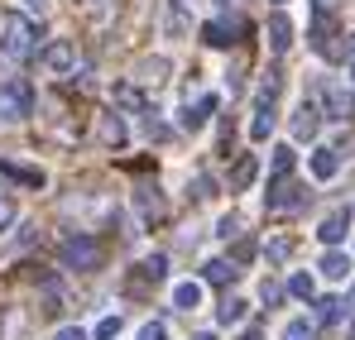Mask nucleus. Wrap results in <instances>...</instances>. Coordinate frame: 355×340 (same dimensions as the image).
Instances as JSON below:
<instances>
[{"mask_svg":"<svg viewBox=\"0 0 355 340\" xmlns=\"http://www.w3.org/2000/svg\"><path fill=\"white\" fill-rule=\"evenodd\" d=\"M34 39H39V29L24 15H0V53L10 57V62H24V57L34 53Z\"/></svg>","mask_w":355,"mask_h":340,"instance_id":"f257e3e1","label":"nucleus"},{"mask_svg":"<svg viewBox=\"0 0 355 340\" xmlns=\"http://www.w3.org/2000/svg\"><path fill=\"white\" fill-rule=\"evenodd\" d=\"M34 115V87L24 77H5L0 82V120L15 125V120H29Z\"/></svg>","mask_w":355,"mask_h":340,"instance_id":"f03ea898","label":"nucleus"},{"mask_svg":"<svg viewBox=\"0 0 355 340\" xmlns=\"http://www.w3.org/2000/svg\"><path fill=\"white\" fill-rule=\"evenodd\" d=\"M58 259L67 264V269H101V244L92 240V235H67L58 244Z\"/></svg>","mask_w":355,"mask_h":340,"instance_id":"7ed1b4c3","label":"nucleus"},{"mask_svg":"<svg viewBox=\"0 0 355 340\" xmlns=\"http://www.w3.org/2000/svg\"><path fill=\"white\" fill-rule=\"evenodd\" d=\"M264 202H269V211H297L307 202V187L302 182H288V177H274V187L264 192Z\"/></svg>","mask_w":355,"mask_h":340,"instance_id":"20e7f679","label":"nucleus"},{"mask_svg":"<svg viewBox=\"0 0 355 340\" xmlns=\"http://www.w3.org/2000/svg\"><path fill=\"white\" fill-rule=\"evenodd\" d=\"M322 111L331 115V120H351L355 115V91L341 87V82H327V87H322Z\"/></svg>","mask_w":355,"mask_h":340,"instance_id":"39448f33","label":"nucleus"},{"mask_svg":"<svg viewBox=\"0 0 355 340\" xmlns=\"http://www.w3.org/2000/svg\"><path fill=\"white\" fill-rule=\"evenodd\" d=\"M39 62L49 67V72H58V77H67L72 67H77V44L72 39H53L44 53H39Z\"/></svg>","mask_w":355,"mask_h":340,"instance_id":"423d86ee","label":"nucleus"},{"mask_svg":"<svg viewBox=\"0 0 355 340\" xmlns=\"http://www.w3.org/2000/svg\"><path fill=\"white\" fill-rule=\"evenodd\" d=\"M164 269H168V259H164V254H149V259L125 278V292H139L144 283H164Z\"/></svg>","mask_w":355,"mask_h":340,"instance_id":"0eeeda50","label":"nucleus"},{"mask_svg":"<svg viewBox=\"0 0 355 340\" xmlns=\"http://www.w3.org/2000/svg\"><path fill=\"white\" fill-rule=\"evenodd\" d=\"M135 206H139V216H144V221H164V216H168L164 192H159V187H149V182H144V187H135Z\"/></svg>","mask_w":355,"mask_h":340,"instance_id":"6e6552de","label":"nucleus"},{"mask_svg":"<svg viewBox=\"0 0 355 340\" xmlns=\"http://www.w3.org/2000/svg\"><path fill=\"white\" fill-rule=\"evenodd\" d=\"M331 34H336L331 10H317V19H312V29H307V44H312L317 53H331Z\"/></svg>","mask_w":355,"mask_h":340,"instance_id":"1a4fd4ad","label":"nucleus"},{"mask_svg":"<svg viewBox=\"0 0 355 340\" xmlns=\"http://www.w3.org/2000/svg\"><path fill=\"white\" fill-rule=\"evenodd\" d=\"M264 39H269V48H274V53H288V44H293V24H288V15H269Z\"/></svg>","mask_w":355,"mask_h":340,"instance_id":"9d476101","label":"nucleus"},{"mask_svg":"<svg viewBox=\"0 0 355 340\" xmlns=\"http://www.w3.org/2000/svg\"><path fill=\"white\" fill-rule=\"evenodd\" d=\"M346 230H351V211L341 206V211H331V216L317 226V235H322V244H341V240H346Z\"/></svg>","mask_w":355,"mask_h":340,"instance_id":"9b49d317","label":"nucleus"},{"mask_svg":"<svg viewBox=\"0 0 355 340\" xmlns=\"http://www.w3.org/2000/svg\"><path fill=\"white\" fill-rule=\"evenodd\" d=\"M355 274V264H351V254H341V249H331L327 259H322V278H331V283H346Z\"/></svg>","mask_w":355,"mask_h":340,"instance_id":"f8f14e48","label":"nucleus"},{"mask_svg":"<svg viewBox=\"0 0 355 340\" xmlns=\"http://www.w3.org/2000/svg\"><path fill=\"white\" fill-rule=\"evenodd\" d=\"M317 129H322V111H317L312 101H302L297 115H293V134H297V139H312Z\"/></svg>","mask_w":355,"mask_h":340,"instance_id":"ddd939ff","label":"nucleus"},{"mask_svg":"<svg viewBox=\"0 0 355 340\" xmlns=\"http://www.w3.org/2000/svg\"><path fill=\"white\" fill-rule=\"evenodd\" d=\"M211 111H216V96H197V106L187 101V111H182V129H202V125L211 120Z\"/></svg>","mask_w":355,"mask_h":340,"instance_id":"4468645a","label":"nucleus"},{"mask_svg":"<svg viewBox=\"0 0 355 340\" xmlns=\"http://www.w3.org/2000/svg\"><path fill=\"white\" fill-rule=\"evenodd\" d=\"M336 172H341V154H336V149H317V154H312V177H317V182H331Z\"/></svg>","mask_w":355,"mask_h":340,"instance_id":"2eb2a0df","label":"nucleus"},{"mask_svg":"<svg viewBox=\"0 0 355 340\" xmlns=\"http://www.w3.org/2000/svg\"><path fill=\"white\" fill-rule=\"evenodd\" d=\"M0 172L15 177V182H29V187H44V168H29V163H15V159H0Z\"/></svg>","mask_w":355,"mask_h":340,"instance_id":"dca6fc26","label":"nucleus"},{"mask_svg":"<svg viewBox=\"0 0 355 340\" xmlns=\"http://www.w3.org/2000/svg\"><path fill=\"white\" fill-rule=\"evenodd\" d=\"M254 172H259V159L254 154H240V163L231 168V192H245L254 182Z\"/></svg>","mask_w":355,"mask_h":340,"instance_id":"f3484780","label":"nucleus"},{"mask_svg":"<svg viewBox=\"0 0 355 340\" xmlns=\"http://www.w3.org/2000/svg\"><path fill=\"white\" fill-rule=\"evenodd\" d=\"M202 44L231 48V44H236V39H231V24H226V19H207V24H202Z\"/></svg>","mask_w":355,"mask_h":340,"instance_id":"a211bd4d","label":"nucleus"},{"mask_svg":"<svg viewBox=\"0 0 355 340\" xmlns=\"http://www.w3.org/2000/svg\"><path fill=\"white\" fill-rule=\"evenodd\" d=\"M96 134H101V144H106V149H120V144H125V120H120V115H101Z\"/></svg>","mask_w":355,"mask_h":340,"instance_id":"6ab92c4d","label":"nucleus"},{"mask_svg":"<svg viewBox=\"0 0 355 340\" xmlns=\"http://www.w3.org/2000/svg\"><path fill=\"white\" fill-rule=\"evenodd\" d=\"M236 274H240V269L231 264V259H211V264H202V278H207V283H216V287H221V283H231Z\"/></svg>","mask_w":355,"mask_h":340,"instance_id":"aec40b11","label":"nucleus"},{"mask_svg":"<svg viewBox=\"0 0 355 340\" xmlns=\"http://www.w3.org/2000/svg\"><path fill=\"white\" fill-rule=\"evenodd\" d=\"M173 307L178 312H197V307H202V283H178L173 287Z\"/></svg>","mask_w":355,"mask_h":340,"instance_id":"412c9836","label":"nucleus"},{"mask_svg":"<svg viewBox=\"0 0 355 340\" xmlns=\"http://www.w3.org/2000/svg\"><path fill=\"white\" fill-rule=\"evenodd\" d=\"M245 307H250L245 297H226V302L216 307V316H221V326H236V321H245Z\"/></svg>","mask_w":355,"mask_h":340,"instance_id":"4be33fe9","label":"nucleus"},{"mask_svg":"<svg viewBox=\"0 0 355 340\" xmlns=\"http://www.w3.org/2000/svg\"><path fill=\"white\" fill-rule=\"evenodd\" d=\"M274 134V106H259V115L250 120V139H269Z\"/></svg>","mask_w":355,"mask_h":340,"instance_id":"5701e85b","label":"nucleus"},{"mask_svg":"<svg viewBox=\"0 0 355 340\" xmlns=\"http://www.w3.org/2000/svg\"><path fill=\"white\" fill-rule=\"evenodd\" d=\"M341 316H346V302H341V297H322V302H317V321L331 326V321H341Z\"/></svg>","mask_w":355,"mask_h":340,"instance_id":"b1692460","label":"nucleus"},{"mask_svg":"<svg viewBox=\"0 0 355 340\" xmlns=\"http://www.w3.org/2000/svg\"><path fill=\"white\" fill-rule=\"evenodd\" d=\"M284 340H317V326H312L307 316H297V321L284 326Z\"/></svg>","mask_w":355,"mask_h":340,"instance_id":"393cba45","label":"nucleus"},{"mask_svg":"<svg viewBox=\"0 0 355 340\" xmlns=\"http://www.w3.org/2000/svg\"><path fill=\"white\" fill-rule=\"evenodd\" d=\"M293 149H288V144H279V149H274V177H288V172H293Z\"/></svg>","mask_w":355,"mask_h":340,"instance_id":"a878e982","label":"nucleus"},{"mask_svg":"<svg viewBox=\"0 0 355 340\" xmlns=\"http://www.w3.org/2000/svg\"><path fill=\"white\" fill-rule=\"evenodd\" d=\"M116 106H125V111H139V106H144L139 87H116Z\"/></svg>","mask_w":355,"mask_h":340,"instance_id":"bb28decb","label":"nucleus"},{"mask_svg":"<svg viewBox=\"0 0 355 340\" xmlns=\"http://www.w3.org/2000/svg\"><path fill=\"white\" fill-rule=\"evenodd\" d=\"M269 264H288V254H293V240H269Z\"/></svg>","mask_w":355,"mask_h":340,"instance_id":"cd10ccee","label":"nucleus"},{"mask_svg":"<svg viewBox=\"0 0 355 340\" xmlns=\"http://www.w3.org/2000/svg\"><path fill=\"white\" fill-rule=\"evenodd\" d=\"M254 259V240H245V235H236V249H231V264H250Z\"/></svg>","mask_w":355,"mask_h":340,"instance_id":"c85d7f7f","label":"nucleus"},{"mask_svg":"<svg viewBox=\"0 0 355 340\" xmlns=\"http://www.w3.org/2000/svg\"><path fill=\"white\" fill-rule=\"evenodd\" d=\"M120 336V312L116 316H101V321H96V340H116Z\"/></svg>","mask_w":355,"mask_h":340,"instance_id":"c756f323","label":"nucleus"},{"mask_svg":"<svg viewBox=\"0 0 355 340\" xmlns=\"http://www.w3.org/2000/svg\"><path fill=\"white\" fill-rule=\"evenodd\" d=\"M216 235L236 240V235H245V221H240V216H221V221H216Z\"/></svg>","mask_w":355,"mask_h":340,"instance_id":"7c9ffc66","label":"nucleus"},{"mask_svg":"<svg viewBox=\"0 0 355 340\" xmlns=\"http://www.w3.org/2000/svg\"><path fill=\"white\" fill-rule=\"evenodd\" d=\"M139 340H168V326L164 321H144L139 326Z\"/></svg>","mask_w":355,"mask_h":340,"instance_id":"2f4dec72","label":"nucleus"},{"mask_svg":"<svg viewBox=\"0 0 355 340\" xmlns=\"http://www.w3.org/2000/svg\"><path fill=\"white\" fill-rule=\"evenodd\" d=\"M164 72H168V62H164V57L144 62V82H154V87H159V82H164Z\"/></svg>","mask_w":355,"mask_h":340,"instance_id":"473e14b6","label":"nucleus"},{"mask_svg":"<svg viewBox=\"0 0 355 340\" xmlns=\"http://www.w3.org/2000/svg\"><path fill=\"white\" fill-rule=\"evenodd\" d=\"M211 187H216V182H211L207 172H197V177H192V197H197V202H207V197H211Z\"/></svg>","mask_w":355,"mask_h":340,"instance_id":"72a5a7b5","label":"nucleus"},{"mask_svg":"<svg viewBox=\"0 0 355 340\" xmlns=\"http://www.w3.org/2000/svg\"><path fill=\"white\" fill-rule=\"evenodd\" d=\"M288 292H293V297H312V292H317V283H312L307 274H297L293 283H288Z\"/></svg>","mask_w":355,"mask_h":340,"instance_id":"f704fd0d","label":"nucleus"},{"mask_svg":"<svg viewBox=\"0 0 355 340\" xmlns=\"http://www.w3.org/2000/svg\"><path fill=\"white\" fill-rule=\"evenodd\" d=\"M144 129H149V139H168V134H173V129H168V125H159L154 115H149V125H144Z\"/></svg>","mask_w":355,"mask_h":340,"instance_id":"c9c22d12","label":"nucleus"},{"mask_svg":"<svg viewBox=\"0 0 355 340\" xmlns=\"http://www.w3.org/2000/svg\"><path fill=\"white\" fill-rule=\"evenodd\" d=\"M10 221H15V202H10V197H0V226H10Z\"/></svg>","mask_w":355,"mask_h":340,"instance_id":"e433bc0d","label":"nucleus"},{"mask_svg":"<svg viewBox=\"0 0 355 340\" xmlns=\"http://www.w3.org/2000/svg\"><path fill=\"white\" fill-rule=\"evenodd\" d=\"M53 340H87V331H82V326H62Z\"/></svg>","mask_w":355,"mask_h":340,"instance_id":"4c0bfd02","label":"nucleus"},{"mask_svg":"<svg viewBox=\"0 0 355 340\" xmlns=\"http://www.w3.org/2000/svg\"><path fill=\"white\" fill-rule=\"evenodd\" d=\"M106 5H111V0H82V10H87V15H106Z\"/></svg>","mask_w":355,"mask_h":340,"instance_id":"58836bf2","label":"nucleus"},{"mask_svg":"<svg viewBox=\"0 0 355 340\" xmlns=\"http://www.w3.org/2000/svg\"><path fill=\"white\" fill-rule=\"evenodd\" d=\"M279 297H284V287H279V283H264V302H269V307H274Z\"/></svg>","mask_w":355,"mask_h":340,"instance_id":"ea45409f","label":"nucleus"},{"mask_svg":"<svg viewBox=\"0 0 355 340\" xmlns=\"http://www.w3.org/2000/svg\"><path fill=\"white\" fill-rule=\"evenodd\" d=\"M24 5H29V10H39V15L49 10V0H24Z\"/></svg>","mask_w":355,"mask_h":340,"instance_id":"a19ab883","label":"nucleus"},{"mask_svg":"<svg viewBox=\"0 0 355 340\" xmlns=\"http://www.w3.org/2000/svg\"><path fill=\"white\" fill-rule=\"evenodd\" d=\"M240 340H259V331H245V336H240Z\"/></svg>","mask_w":355,"mask_h":340,"instance_id":"79ce46f5","label":"nucleus"},{"mask_svg":"<svg viewBox=\"0 0 355 340\" xmlns=\"http://www.w3.org/2000/svg\"><path fill=\"white\" fill-rule=\"evenodd\" d=\"M192 340H216V336H192Z\"/></svg>","mask_w":355,"mask_h":340,"instance_id":"37998d69","label":"nucleus"},{"mask_svg":"<svg viewBox=\"0 0 355 340\" xmlns=\"http://www.w3.org/2000/svg\"><path fill=\"white\" fill-rule=\"evenodd\" d=\"M351 82H355V62H351Z\"/></svg>","mask_w":355,"mask_h":340,"instance_id":"c03bdc74","label":"nucleus"},{"mask_svg":"<svg viewBox=\"0 0 355 340\" xmlns=\"http://www.w3.org/2000/svg\"><path fill=\"white\" fill-rule=\"evenodd\" d=\"M221 5H231V0H221Z\"/></svg>","mask_w":355,"mask_h":340,"instance_id":"a18cd8bd","label":"nucleus"}]
</instances>
